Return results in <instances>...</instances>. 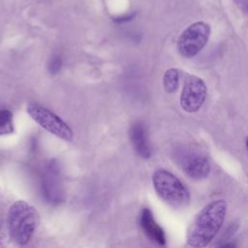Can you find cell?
I'll list each match as a JSON object with an SVG mask.
<instances>
[{
	"instance_id": "8",
	"label": "cell",
	"mask_w": 248,
	"mask_h": 248,
	"mask_svg": "<svg viewBox=\"0 0 248 248\" xmlns=\"http://www.w3.org/2000/svg\"><path fill=\"white\" fill-rule=\"evenodd\" d=\"M185 173L195 180L205 178L210 172V164L207 158L196 155L189 157L183 164Z\"/></svg>"
},
{
	"instance_id": "3",
	"label": "cell",
	"mask_w": 248,
	"mask_h": 248,
	"mask_svg": "<svg viewBox=\"0 0 248 248\" xmlns=\"http://www.w3.org/2000/svg\"><path fill=\"white\" fill-rule=\"evenodd\" d=\"M152 183L158 196L173 207H184L190 202L186 186L167 170H157L152 175Z\"/></svg>"
},
{
	"instance_id": "10",
	"label": "cell",
	"mask_w": 248,
	"mask_h": 248,
	"mask_svg": "<svg viewBox=\"0 0 248 248\" xmlns=\"http://www.w3.org/2000/svg\"><path fill=\"white\" fill-rule=\"evenodd\" d=\"M42 189L44 196L49 202H58L60 201V190L58 185L57 173L50 169L47 170L44 178H42Z\"/></svg>"
},
{
	"instance_id": "13",
	"label": "cell",
	"mask_w": 248,
	"mask_h": 248,
	"mask_svg": "<svg viewBox=\"0 0 248 248\" xmlns=\"http://www.w3.org/2000/svg\"><path fill=\"white\" fill-rule=\"evenodd\" d=\"M61 66H62L61 59L58 56H54L50 59L48 63V70L51 74H56L61 69Z\"/></svg>"
},
{
	"instance_id": "1",
	"label": "cell",
	"mask_w": 248,
	"mask_h": 248,
	"mask_svg": "<svg viewBox=\"0 0 248 248\" xmlns=\"http://www.w3.org/2000/svg\"><path fill=\"white\" fill-rule=\"evenodd\" d=\"M227 202L215 200L203 206L195 217L187 232V244L192 247H204L220 231L226 214Z\"/></svg>"
},
{
	"instance_id": "11",
	"label": "cell",
	"mask_w": 248,
	"mask_h": 248,
	"mask_svg": "<svg viewBox=\"0 0 248 248\" xmlns=\"http://www.w3.org/2000/svg\"><path fill=\"white\" fill-rule=\"evenodd\" d=\"M180 72L176 68L168 69L163 77V85L167 93H173L177 90L179 85Z\"/></svg>"
},
{
	"instance_id": "9",
	"label": "cell",
	"mask_w": 248,
	"mask_h": 248,
	"mask_svg": "<svg viewBox=\"0 0 248 248\" xmlns=\"http://www.w3.org/2000/svg\"><path fill=\"white\" fill-rule=\"evenodd\" d=\"M131 142L136 152L143 159H148L151 155V150L147 141L146 132L142 124L135 123L129 130Z\"/></svg>"
},
{
	"instance_id": "18",
	"label": "cell",
	"mask_w": 248,
	"mask_h": 248,
	"mask_svg": "<svg viewBox=\"0 0 248 248\" xmlns=\"http://www.w3.org/2000/svg\"><path fill=\"white\" fill-rule=\"evenodd\" d=\"M246 147H247V149H248V137H247V139H246Z\"/></svg>"
},
{
	"instance_id": "4",
	"label": "cell",
	"mask_w": 248,
	"mask_h": 248,
	"mask_svg": "<svg viewBox=\"0 0 248 248\" xmlns=\"http://www.w3.org/2000/svg\"><path fill=\"white\" fill-rule=\"evenodd\" d=\"M209 36L210 27L207 23L198 21L191 24L182 32L178 39V52L185 58L196 56L207 44Z\"/></svg>"
},
{
	"instance_id": "12",
	"label": "cell",
	"mask_w": 248,
	"mask_h": 248,
	"mask_svg": "<svg viewBox=\"0 0 248 248\" xmlns=\"http://www.w3.org/2000/svg\"><path fill=\"white\" fill-rule=\"evenodd\" d=\"M13 113L8 109H0V136L13 133Z\"/></svg>"
},
{
	"instance_id": "15",
	"label": "cell",
	"mask_w": 248,
	"mask_h": 248,
	"mask_svg": "<svg viewBox=\"0 0 248 248\" xmlns=\"http://www.w3.org/2000/svg\"><path fill=\"white\" fill-rule=\"evenodd\" d=\"M236 6L245 14H248V0H234Z\"/></svg>"
},
{
	"instance_id": "7",
	"label": "cell",
	"mask_w": 248,
	"mask_h": 248,
	"mask_svg": "<svg viewBox=\"0 0 248 248\" xmlns=\"http://www.w3.org/2000/svg\"><path fill=\"white\" fill-rule=\"evenodd\" d=\"M140 224L144 233L152 241L158 243L159 245L166 244V235L164 230L154 220L152 212L148 208L142 209L140 217Z\"/></svg>"
},
{
	"instance_id": "17",
	"label": "cell",
	"mask_w": 248,
	"mask_h": 248,
	"mask_svg": "<svg viewBox=\"0 0 248 248\" xmlns=\"http://www.w3.org/2000/svg\"><path fill=\"white\" fill-rule=\"evenodd\" d=\"M2 237H3V231H2V223L0 222V241H1Z\"/></svg>"
},
{
	"instance_id": "14",
	"label": "cell",
	"mask_w": 248,
	"mask_h": 248,
	"mask_svg": "<svg viewBox=\"0 0 248 248\" xmlns=\"http://www.w3.org/2000/svg\"><path fill=\"white\" fill-rule=\"evenodd\" d=\"M136 16V14L135 13H132L130 15H127V16H119V17H115L113 19V21L115 23H126L128 21H131L134 17Z\"/></svg>"
},
{
	"instance_id": "5",
	"label": "cell",
	"mask_w": 248,
	"mask_h": 248,
	"mask_svg": "<svg viewBox=\"0 0 248 248\" xmlns=\"http://www.w3.org/2000/svg\"><path fill=\"white\" fill-rule=\"evenodd\" d=\"M27 112L33 120L49 133L64 140H72L73 131L71 128L58 115L54 114L49 109L32 105L27 107Z\"/></svg>"
},
{
	"instance_id": "2",
	"label": "cell",
	"mask_w": 248,
	"mask_h": 248,
	"mask_svg": "<svg viewBox=\"0 0 248 248\" xmlns=\"http://www.w3.org/2000/svg\"><path fill=\"white\" fill-rule=\"evenodd\" d=\"M40 222L35 207L23 201L15 202L8 211L7 227L13 242L17 245L27 244Z\"/></svg>"
},
{
	"instance_id": "16",
	"label": "cell",
	"mask_w": 248,
	"mask_h": 248,
	"mask_svg": "<svg viewBox=\"0 0 248 248\" xmlns=\"http://www.w3.org/2000/svg\"><path fill=\"white\" fill-rule=\"evenodd\" d=\"M236 245L234 244V243H223L222 245H221V247H235Z\"/></svg>"
},
{
	"instance_id": "6",
	"label": "cell",
	"mask_w": 248,
	"mask_h": 248,
	"mask_svg": "<svg viewBox=\"0 0 248 248\" xmlns=\"http://www.w3.org/2000/svg\"><path fill=\"white\" fill-rule=\"evenodd\" d=\"M206 84L201 78L187 75L180 95V106L187 112H195L201 108L206 98Z\"/></svg>"
}]
</instances>
